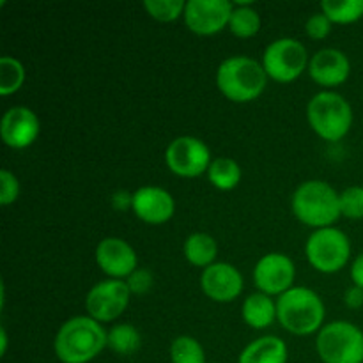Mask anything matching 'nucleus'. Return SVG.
<instances>
[{
  "label": "nucleus",
  "mask_w": 363,
  "mask_h": 363,
  "mask_svg": "<svg viewBox=\"0 0 363 363\" xmlns=\"http://www.w3.org/2000/svg\"><path fill=\"white\" fill-rule=\"evenodd\" d=\"M252 279H254L259 293H264L272 298H279L294 287L296 266H294V261L287 254L269 252V254L262 255L255 262Z\"/></svg>",
  "instance_id": "11"
},
{
  "label": "nucleus",
  "mask_w": 363,
  "mask_h": 363,
  "mask_svg": "<svg viewBox=\"0 0 363 363\" xmlns=\"http://www.w3.org/2000/svg\"><path fill=\"white\" fill-rule=\"evenodd\" d=\"M131 291L126 280L105 279L94 284L85 296V311L89 318L101 325L113 323L128 311L131 301Z\"/></svg>",
  "instance_id": "10"
},
{
  "label": "nucleus",
  "mask_w": 363,
  "mask_h": 363,
  "mask_svg": "<svg viewBox=\"0 0 363 363\" xmlns=\"http://www.w3.org/2000/svg\"><path fill=\"white\" fill-rule=\"evenodd\" d=\"M144 9L152 20L160 23H172L183 18L186 2L184 0H145Z\"/></svg>",
  "instance_id": "27"
},
{
  "label": "nucleus",
  "mask_w": 363,
  "mask_h": 363,
  "mask_svg": "<svg viewBox=\"0 0 363 363\" xmlns=\"http://www.w3.org/2000/svg\"><path fill=\"white\" fill-rule=\"evenodd\" d=\"M241 318L252 330H266L277 321V301L264 293H252L241 305Z\"/></svg>",
  "instance_id": "19"
},
{
  "label": "nucleus",
  "mask_w": 363,
  "mask_h": 363,
  "mask_svg": "<svg viewBox=\"0 0 363 363\" xmlns=\"http://www.w3.org/2000/svg\"><path fill=\"white\" fill-rule=\"evenodd\" d=\"M208 363H216V362H208Z\"/></svg>",
  "instance_id": "36"
},
{
  "label": "nucleus",
  "mask_w": 363,
  "mask_h": 363,
  "mask_svg": "<svg viewBox=\"0 0 363 363\" xmlns=\"http://www.w3.org/2000/svg\"><path fill=\"white\" fill-rule=\"evenodd\" d=\"M261 14L252 2H234L233 14H230L229 30L238 39L255 38L261 30Z\"/></svg>",
  "instance_id": "22"
},
{
  "label": "nucleus",
  "mask_w": 363,
  "mask_h": 363,
  "mask_svg": "<svg viewBox=\"0 0 363 363\" xmlns=\"http://www.w3.org/2000/svg\"><path fill=\"white\" fill-rule=\"evenodd\" d=\"M20 179L9 169L0 170V204L4 208L14 204L18 201V197H20Z\"/></svg>",
  "instance_id": "29"
},
{
  "label": "nucleus",
  "mask_w": 363,
  "mask_h": 363,
  "mask_svg": "<svg viewBox=\"0 0 363 363\" xmlns=\"http://www.w3.org/2000/svg\"><path fill=\"white\" fill-rule=\"evenodd\" d=\"M165 165L174 176L181 179H195L208 174L213 163L209 145L194 135H179L165 149Z\"/></svg>",
  "instance_id": "9"
},
{
  "label": "nucleus",
  "mask_w": 363,
  "mask_h": 363,
  "mask_svg": "<svg viewBox=\"0 0 363 363\" xmlns=\"http://www.w3.org/2000/svg\"><path fill=\"white\" fill-rule=\"evenodd\" d=\"M307 123L325 142H340L350 135L354 123L351 103L335 91H321L307 103Z\"/></svg>",
  "instance_id": "5"
},
{
  "label": "nucleus",
  "mask_w": 363,
  "mask_h": 363,
  "mask_svg": "<svg viewBox=\"0 0 363 363\" xmlns=\"http://www.w3.org/2000/svg\"><path fill=\"white\" fill-rule=\"evenodd\" d=\"M7 332H6V328H2L0 330V357H6V353H7Z\"/></svg>",
  "instance_id": "35"
},
{
  "label": "nucleus",
  "mask_w": 363,
  "mask_h": 363,
  "mask_svg": "<svg viewBox=\"0 0 363 363\" xmlns=\"http://www.w3.org/2000/svg\"><path fill=\"white\" fill-rule=\"evenodd\" d=\"M325 319V301L311 287L294 286L293 289L277 298V321L291 335H318L326 325Z\"/></svg>",
  "instance_id": "2"
},
{
  "label": "nucleus",
  "mask_w": 363,
  "mask_h": 363,
  "mask_svg": "<svg viewBox=\"0 0 363 363\" xmlns=\"http://www.w3.org/2000/svg\"><path fill=\"white\" fill-rule=\"evenodd\" d=\"M291 211L298 222L314 230L333 227L342 216L340 194L323 179L303 181L291 197Z\"/></svg>",
  "instance_id": "4"
},
{
  "label": "nucleus",
  "mask_w": 363,
  "mask_h": 363,
  "mask_svg": "<svg viewBox=\"0 0 363 363\" xmlns=\"http://www.w3.org/2000/svg\"><path fill=\"white\" fill-rule=\"evenodd\" d=\"M287 360L289 350L284 339L277 335H262L245 346L238 363H287Z\"/></svg>",
  "instance_id": "18"
},
{
  "label": "nucleus",
  "mask_w": 363,
  "mask_h": 363,
  "mask_svg": "<svg viewBox=\"0 0 363 363\" xmlns=\"http://www.w3.org/2000/svg\"><path fill=\"white\" fill-rule=\"evenodd\" d=\"M41 133V121L28 106H11L4 112L0 123V137L6 147L23 151L38 140Z\"/></svg>",
  "instance_id": "13"
},
{
  "label": "nucleus",
  "mask_w": 363,
  "mask_h": 363,
  "mask_svg": "<svg viewBox=\"0 0 363 363\" xmlns=\"http://www.w3.org/2000/svg\"><path fill=\"white\" fill-rule=\"evenodd\" d=\"M344 303L351 311H358L363 307V289L362 287L351 286L347 287L346 293H344Z\"/></svg>",
  "instance_id": "32"
},
{
  "label": "nucleus",
  "mask_w": 363,
  "mask_h": 363,
  "mask_svg": "<svg viewBox=\"0 0 363 363\" xmlns=\"http://www.w3.org/2000/svg\"><path fill=\"white\" fill-rule=\"evenodd\" d=\"M307 48L294 38H279L269 43L262 52L261 64L269 80L277 84H293L308 71Z\"/></svg>",
  "instance_id": "8"
},
{
  "label": "nucleus",
  "mask_w": 363,
  "mask_h": 363,
  "mask_svg": "<svg viewBox=\"0 0 363 363\" xmlns=\"http://www.w3.org/2000/svg\"><path fill=\"white\" fill-rule=\"evenodd\" d=\"M131 211L147 225H163L176 215V201L165 188L145 184L133 191Z\"/></svg>",
  "instance_id": "15"
},
{
  "label": "nucleus",
  "mask_w": 363,
  "mask_h": 363,
  "mask_svg": "<svg viewBox=\"0 0 363 363\" xmlns=\"http://www.w3.org/2000/svg\"><path fill=\"white\" fill-rule=\"evenodd\" d=\"M25 78H27V71L20 59L11 55H4L0 59V94L4 98L16 94L23 87Z\"/></svg>",
  "instance_id": "25"
},
{
  "label": "nucleus",
  "mask_w": 363,
  "mask_h": 363,
  "mask_svg": "<svg viewBox=\"0 0 363 363\" xmlns=\"http://www.w3.org/2000/svg\"><path fill=\"white\" fill-rule=\"evenodd\" d=\"M172 363H208L202 344L191 335H179L169 347Z\"/></svg>",
  "instance_id": "26"
},
{
  "label": "nucleus",
  "mask_w": 363,
  "mask_h": 363,
  "mask_svg": "<svg viewBox=\"0 0 363 363\" xmlns=\"http://www.w3.org/2000/svg\"><path fill=\"white\" fill-rule=\"evenodd\" d=\"M215 80L223 98L245 105L264 94L269 78L259 60L248 55H233L220 62Z\"/></svg>",
  "instance_id": "3"
},
{
  "label": "nucleus",
  "mask_w": 363,
  "mask_h": 363,
  "mask_svg": "<svg viewBox=\"0 0 363 363\" xmlns=\"http://www.w3.org/2000/svg\"><path fill=\"white\" fill-rule=\"evenodd\" d=\"M350 277H351V282H353V286L362 287L363 289V252L362 254H358L357 257L353 259V262H351Z\"/></svg>",
  "instance_id": "33"
},
{
  "label": "nucleus",
  "mask_w": 363,
  "mask_h": 363,
  "mask_svg": "<svg viewBox=\"0 0 363 363\" xmlns=\"http://www.w3.org/2000/svg\"><path fill=\"white\" fill-rule=\"evenodd\" d=\"M340 213L347 220H363V186L353 184L340 191Z\"/></svg>",
  "instance_id": "28"
},
{
  "label": "nucleus",
  "mask_w": 363,
  "mask_h": 363,
  "mask_svg": "<svg viewBox=\"0 0 363 363\" xmlns=\"http://www.w3.org/2000/svg\"><path fill=\"white\" fill-rule=\"evenodd\" d=\"M351 254L353 247L350 236L337 227L312 230L305 243L307 262L323 275H335L342 272L350 264Z\"/></svg>",
  "instance_id": "6"
},
{
  "label": "nucleus",
  "mask_w": 363,
  "mask_h": 363,
  "mask_svg": "<svg viewBox=\"0 0 363 363\" xmlns=\"http://www.w3.org/2000/svg\"><path fill=\"white\" fill-rule=\"evenodd\" d=\"M333 23L328 20L326 14L319 13L311 14L305 21V34L308 35V39H314V41H323V39L328 38L332 34Z\"/></svg>",
  "instance_id": "30"
},
{
  "label": "nucleus",
  "mask_w": 363,
  "mask_h": 363,
  "mask_svg": "<svg viewBox=\"0 0 363 363\" xmlns=\"http://www.w3.org/2000/svg\"><path fill=\"white\" fill-rule=\"evenodd\" d=\"M234 4L229 0H188L184 25L195 35L209 38L229 28Z\"/></svg>",
  "instance_id": "12"
},
{
  "label": "nucleus",
  "mask_w": 363,
  "mask_h": 363,
  "mask_svg": "<svg viewBox=\"0 0 363 363\" xmlns=\"http://www.w3.org/2000/svg\"><path fill=\"white\" fill-rule=\"evenodd\" d=\"M108 330L89 315H74L60 325L53 353L60 363H91L106 350Z\"/></svg>",
  "instance_id": "1"
},
{
  "label": "nucleus",
  "mask_w": 363,
  "mask_h": 363,
  "mask_svg": "<svg viewBox=\"0 0 363 363\" xmlns=\"http://www.w3.org/2000/svg\"><path fill=\"white\" fill-rule=\"evenodd\" d=\"M201 289L215 303H233L243 293L245 280L240 269L230 262H215L202 269Z\"/></svg>",
  "instance_id": "16"
},
{
  "label": "nucleus",
  "mask_w": 363,
  "mask_h": 363,
  "mask_svg": "<svg viewBox=\"0 0 363 363\" xmlns=\"http://www.w3.org/2000/svg\"><path fill=\"white\" fill-rule=\"evenodd\" d=\"M94 259L106 279L126 280L135 269L140 268L135 248L126 240L117 236L103 238L96 247Z\"/></svg>",
  "instance_id": "14"
},
{
  "label": "nucleus",
  "mask_w": 363,
  "mask_h": 363,
  "mask_svg": "<svg viewBox=\"0 0 363 363\" xmlns=\"http://www.w3.org/2000/svg\"><path fill=\"white\" fill-rule=\"evenodd\" d=\"M183 255L188 264L206 269L218 262V243L208 233H191L183 245Z\"/></svg>",
  "instance_id": "20"
},
{
  "label": "nucleus",
  "mask_w": 363,
  "mask_h": 363,
  "mask_svg": "<svg viewBox=\"0 0 363 363\" xmlns=\"http://www.w3.org/2000/svg\"><path fill=\"white\" fill-rule=\"evenodd\" d=\"M323 363H363V330L351 321L326 323L315 335Z\"/></svg>",
  "instance_id": "7"
},
{
  "label": "nucleus",
  "mask_w": 363,
  "mask_h": 363,
  "mask_svg": "<svg viewBox=\"0 0 363 363\" xmlns=\"http://www.w3.org/2000/svg\"><path fill=\"white\" fill-rule=\"evenodd\" d=\"M128 287H130L133 296H144L155 286V275L151 269L147 268H137L130 277L126 279Z\"/></svg>",
  "instance_id": "31"
},
{
  "label": "nucleus",
  "mask_w": 363,
  "mask_h": 363,
  "mask_svg": "<svg viewBox=\"0 0 363 363\" xmlns=\"http://www.w3.org/2000/svg\"><path fill=\"white\" fill-rule=\"evenodd\" d=\"M307 73L323 91H333L350 80L351 60L342 50L323 48L311 57Z\"/></svg>",
  "instance_id": "17"
},
{
  "label": "nucleus",
  "mask_w": 363,
  "mask_h": 363,
  "mask_svg": "<svg viewBox=\"0 0 363 363\" xmlns=\"http://www.w3.org/2000/svg\"><path fill=\"white\" fill-rule=\"evenodd\" d=\"M206 176H208L209 183L216 190L233 191L240 186L241 179H243V169H241V165L234 158L218 156V158L213 160Z\"/></svg>",
  "instance_id": "21"
},
{
  "label": "nucleus",
  "mask_w": 363,
  "mask_h": 363,
  "mask_svg": "<svg viewBox=\"0 0 363 363\" xmlns=\"http://www.w3.org/2000/svg\"><path fill=\"white\" fill-rule=\"evenodd\" d=\"M131 201H133V194H128V191H116L112 195V204L117 211L131 208Z\"/></svg>",
  "instance_id": "34"
},
{
  "label": "nucleus",
  "mask_w": 363,
  "mask_h": 363,
  "mask_svg": "<svg viewBox=\"0 0 363 363\" xmlns=\"http://www.w3.org/2000/svg\"><path fill=\"white\" fill-rule=\"evenodd\" d=\"M319 7L333 25H351L363 18V0H323Z\"/></svg>",
  "instance_id": "24"
},
{
  "label": "nucleus",
  "mask_w": 363,
  "mask_h": 363,
  "mask_svg": "<svg viewBox=\"0 0 363 363\" xmlns=\"http://www.w3.org/2000/svg\"><path fill=\"white\" fill-rule=\"evenodd\" d=\"M106 347L119 357H131L142 347V335L131 323H117L108 330Z\"/></svg>",
  "instance_id": "23"
}]
</instances>
